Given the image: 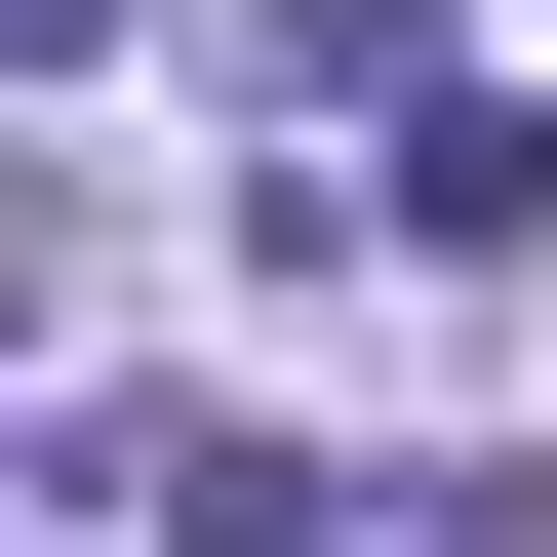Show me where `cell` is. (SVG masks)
<instances>
[{"instance_id":"obj_1","label":"cell","mask_w":557,"mask_h":557,"mask_svg":"<svg viewBox=\"0 0 557 557\" xmlns=\"http://www.w3.org/2000/svg\"><path fill=\"white\" fill-rule=\"evenodd\" d=\"M557 239V120L518 81H398V278H518Z\"/></svg>"},{"instance_id":"obj_2","label":"cell","mask_w":557,"mask_h":557,"mask_svg":"<svg viewBox=\"0 0 557 557\" xmlns=\"http://www.w3.org/2000/svg\"><path fill=\"white\" fill-rule=\"evenodd\" d=\"M120 40H160V0H40V81H120Z\"/></svg>"}]
</instances>
